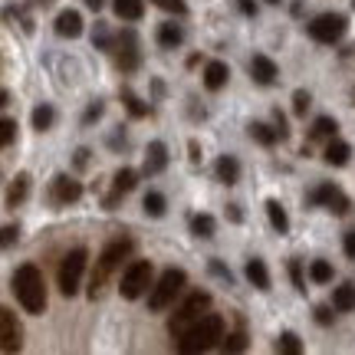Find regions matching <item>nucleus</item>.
<instances>
[{
	"instance_id": "nucleus-1",
	"label": "nucleus",
	"mask_w": 355,
	"mask_h": 355,
	"mask_svg": "<svg viewBox=\"0 0 355 355\" xmlns=\"http://www.w3.org/2000/svg\"><path fill=\"white\" fill-rule=\"evenodd\" d=\"M13 293H17V303L24 306L26 313L40 316L46 309V283H43V273L40 266L24 263L17 273H13Z\"/></svg>"
},
{
	"instance_id": "nucleus-2",
	"label": "nucleus",
	"mask_w": 355,
	"mask_h": 355,
	"mask_svg": "<svg viewBox=\"0 0 355 355\" xmlns=\"http://www.w3.org/2000/svg\"><path fill=\"white\" fill-rule=\"evenodd\" d=\"M220 339H224V319L217 316V313H204V316L178 339V352H184V355L207 352V349L220 345Z\"/></svg>"
},
{
	"instance_id": "nucleus-3",
	"label": "nucleus",
	"mask_w": 355,
	"mask_h": 355,
	"mask_svg": "<svg viewBox=\"0 0 355 355\" xmlns=\"http://www.w3.org/2000/svg\"><path fill=\"white\" fill-rule=\"evenodd\" d=\"M135 250V241L132 237H115L105 250L99 254V260H96V273H92V279H89V300H96V296H102V286H105V279L112 277V270L122 260H125L128 254Z\"/></svg>"
},
{
	"instance_id": "nucleus-4",
	"label": "nucleus",
	"mask_w": 355,
	"mask_h": 355,
	"mask_svg": "<svg viewBox=\"0 0 355 355\" xmlns=\"http://www.w3.org/2000/svg\"><path fill=\"white\" fill-rule=\"evenodd\" d=\"M184 283H188V273L181 266H168L165 273L158 277V283L148 290V309L152 313H165L168 306H175V300L184 290Z\"/></svg>"
},
{
	"instance_id": "nucleus-5",
	"label": "nucleus",
	"mask_w": 355,
	"mask_h": 355,
	"mask_svg": "<svg viewBox=\"0 0 355 355\" xmlns=\"http://www.w3.org/2000/svg\"><path fill=\"white\" fill-rule=\"evenodd\" d=\"M207 306H211V293H201V290L191 293L188 300L175 309V316L168 319V332H171L175 339H181V336H184V332H188L191 326L204 316V309H207Z\"/></svg>"
},
{
	"instance_id": "nucleus-6",
	"label": "nucleus",
	"mask_w": 355,
	"mask_h": 355,
	"mask_svg": "<svg viewBox=\"0 0 355 355\" xmlns=\"http://www.w3.org/2000/svg\"><path fill=\"white\" fill-rule=\"evenodd\" d=\"M152 279H155L152 260H132V263L125 266V273H122V283H119L122 300H139V296H145V293L155 286Z\"/></svg>"
},
{
	"instance_id": "nucleus-7",
	"label": "nucleus",
	"mask_w": 355,
	"mask_h": 355,
	"mask_svg": "<svg viewBox=\"0 0 355 355\" xmlns=\"http://www.w3.org/2000/svg\"><path fill=\"white\" fill-rule=\"evenodd\" d=\"M86 260H89V254L83 250V247H76V250H69V254L63 257L60 273H56V279H60V293H63V296H76L79 293V279H83Z\"/></svg>"
},
{
	"instance_id": "nucleus-8",
	"label": "nucleus",
	"mask_w": 355,
	"mask_h": 355,
	"mask_svg": "<svg viewBox=\"0 0 355 355\" xmlns=\"http://www.w3.org/2000/svg\"><path fill=\"white\" fill-rule=\"evenodd\" d=\"M306 30H309V37L316 40V43H326V46H332V43H339V40L345 37L349 24H345L343 13H319V17L309 26H306Z\"/></svg>"
},
{
	"instance_id": "nucleus-9",
	"label": "nucleus",
	"mask_w": 355,
	"mask_h": 355,
	"mask_svg": "<svg viewBox=\"0 0 355 355\" xmlns=\"http://www.w3.org/2000/svg\"><path fill=\"white\" fill-rule=\"evenodd\" d=\"M309 204H319V207H326V211H332L336 217H343V214H349V198H345V191L343 188H336V184H319L313 194H309Z\"/></svg>"
},
{
	"instance_id": "nucleus-10",
	"label": "nucleus",
	"mask_w": 355,
	"mask_h": 355,
	"mask_svg": "<svg viewBox=\"0 0 355 355\" xmlns=\"http://www.w3.org/2000/svg\"><path fill=\"white\" fill-rule=\"evenodd\" d=\"M115 63L122 73H132L135 66L141 63V53H139V37L132 30H122L119 40H115Z\"/></svg>"
},
{
	"instance_id": "nucleus-11",
	"label": "nucleus",
	"mask_w": 355,
	"mask_h": 355,
	"mask_svg": "<svg viewBox=\"0 0 355 355\" xmlns=\"http://www.w3.org/2000/svg\"><path fill=\"white\" fill-rule=\"evenodd\" d=\"M83 198V184L79 181H73L69 175H56L50 181V201L56 204V207H66V204H73Z\"/></svg>"
},
{
	"instance_id": "nucleus-12",
	"label": "nucleus",
	"mask_w": 355,
	"mask_h": 355,
	"mask_svg": "<svg viewBox=\"0 0 355 355\" xmlns=\"http://www.w3.org/2000/svg\"><path fill=\"white\" fill-rule=\"evenodd\" d=\"M20 336H24V329H20V322L13 316V309H0V349L3 352H17L20 343H24Z\"/></svg>"
},
{
	"instance_id": "nucleus-13",
	"label": "nucleus",
	"mask_w": 355,
	"mask_h": 355,
	"mask_svg": "<svg viewBox=\"0 0 355 355\" xmlns=\"http://www.w3.org/2000/svg\"><path fill=\"white\" fill-rule=\"evenodd\" d=\"M168 168V145L165 141H152L148 152H145V162H141V175H162Z\"/></svg>"
},
{
	"instance_id": "nucleus-14",
	"label": "nucleus",
	"mask_w": 355,
	"mask_h": 355,
	"mask_svg": "<svg viewBox=\"0 0 355 355\" xmlns=\"http://www.w3.org/2000/svg\"><path fill=\"white\" fill-rule=\"evenodd\" d=\"M250 76H254L260 86H273V83H277V76H279V69H277V63H273L270 56L257 53L254 60H250Z\"/></svg>"
},
{
	"instance_id": "nucleus-15",
	"label": "nucleus",
	"mask_w": 355,
	"mask_h": 355,
	"mask_svg": "<svg viewBox=\"0 0 355 355\" xmlns=\"http://www.w3.org/2000/svg\"><path fill=\"white\" fill-rule=\"evenodd\" d=\"M135 184H139V171H135V168H119L112 178V198H105V207H112L115 198H119V194H128Z\"/></svg>"
},
{
	"instance_id": "nucleus-16",
	"label": "nucleus",
	"mask_w": 355,
	"mask_h": 355,
	"mask_svg": "<svg viewBox=\"0 0 355 355\" xmlns=\"http://www.w3.org/2000/svg\"><path fill=\"white\" fill-rule=\"evenodd\" d=\"M230 79V69L224 60H211V63L204 66V86L211 89V92H217V89H224Z\"/></svg>"
},
{
	"instance_id": "nucleus-17",
	"label": "nucleus",
	"mask_w": 355,
	"mask_h": 355,
	"mask_svg": "<svg viewBox=\"0 0 355 355\" xmlns=\"http://www.w3.org/2000/svg\"><path fill=\"white\" fill-rule=\"evenodd\" d=\"M214 171H217V181H220V184H227V188L241 181V162H237L234 155H220V158H217V165H214Z\"/></svg>"
},
{
	"instance_id": "nucleus-18",
	"label": "nucleus",
	"mask_w": 355,
	"mask_h": 355,
	"mask_svg": "<svg viewBox=\"0 0 355 355\" xmlns=\"http://www.w3.org/2000/svg\"><path fill=\"white\" fill-rule=\"evenodd\" d=\"M181 43H184V30H181V24L168 20V24L158 26V46H162V50H178Z\"/></svg>"
},
{
	"instance_id": "nucleus-19",
	"label": "nucleus",
	"mask_w": 355,
	"mask_h": 355,
	"mask_svg": "<svg viewBox=\"0 0 355 355\" xmlns=\"http://www.w3.org/2000/svg\"><path fill=\"white\" fill-rule=\"evenodd\" d=\"M56 33H60V37L76 40L79 33H83V17H79V10H63L60 13V17H56Z\"/></svg>"
},
{
	"instance_id": "nucleus-20",
	"label": "nucleus",
	"mask_w": 355,
	"mask_h": 355,
	"mask_svg": "<svg viewBox=\"0 0 355 355\" xmlns=\"http://www.w3.org/2000/svg\"><path fill=\"white\" fill-rule=\"evenodd\" d=\"M119 99H122V105L128 109V115H132V119H145V115L152 112V109H148V102H141L139 96H135V89H132V86L119 89Z\"/></svg>"
},
{
	"instance_id": "nucleus-21",
	"label": "nucleus",
	"mask_w": 355,
	"mask_h": 355,
	"mask_svg": "<svg viewBox=\"0 0 355 355\" xmlns=\"http://www.w3.org/2000/svg\"><path fill=\"white\" fill-rule=\"evenodd\" d=\"M26 194H30V175L20 171V175L10 181V188H7V207H20L26 201Z\"/></svg>"
},
{
	"instance_id": "nucleus-22",
	"label": "nucleus",
	"mask_w": 355,
	"mask_h": 355,
	"mask_svg": "<svg viewBox=\"0 0 355 355\" xmlns=\"http://www.w3.org/2000/svg\"><path fill=\"white\" fill-rule=\"evenodd\" d=\"M247 279H250V286H257V290H270V270H266V263L260 257L247 260Z\"/></svg>"
},
{
	"instance_id": "nucleus-23",
	"label": "nucleus",
	"mask_w": 355,
	"mask_h": 355,
	"mask_svg": "<svg viewBox=\"0 0 355 355\" xmlns=\"http://www.w3.org/2000/svg\"><path fill=\"white\" fill-rule=\"evenodd\" d=\"M349 155H352V148H349L345 141L329 139V145H326V152H322V158H326V165L343 168V165H349Z\"/></svg>"
},
{
	"instance_id": "nucleus-24",
	"label": "nucleus",
	"mask_w": 355,
	"mask_h": 355,
	"mask_svg": "<svg viewBox=\"0 0 355 355\" xmlns=\"http://www.w3.org/2000/svg\"><path fill=\"white\" fill-rule=\"evenodd\" d=\"M266 217H270V224H273L277 234H290V217H286V211H283V204L277 198L266 201Z\"/></svg>"
},
{
	"instance_id": "nucleus-25",
	"label": "nucleus",
	"mask_w": 355,
	"mask_h": 355,
	"mask_svg": "<svg viewBox=\"0 0 355 355\" xmlns=\"http://www.w3.org/2000/svg\"><path fill=\"white\" fill-rule=\"evenodd\" d=\"M247 135L254 141H260V145H277V139H279V132H277V125H266V122H250L247 125Z\"/></svg>"
},
{
	"instance_id": "nucleus-26",
	"label": "nucleus",
	"mask_w": 355,
	"mask_h": 355,
	"mask_svg": "<svg viewBox=\"0 0 355 355\" xmlns=\"http://www.w3.org/2000/svg\"><path fill=\"white\" fill-rule=\"evenodd\" d=\"M332 306H336L339 313H352L355 309V283L336 286V293H332Z\"/></svg>"
},
{
	"instance_id": "nucleus-27",
	"label": "nucleus",
	"mask_w": 355,
	"mask_h": 355,
	"mask_svg": "<svg viewBox=\"0 0 355 355\" xmlns=\"http://www.w3.org/2000/svg\"><path fill=\"white\" fill-rule=\"evenodd\" d=\"M336 128H339V122L332 119V115H319L316 122H313V128H309V139H336Z\"/></svg>"
},
{
	"instance_id": "nucleus-28",
	"label": "nucleus",
	"mask_w": 355,
	"mask_h": 355,
	"mask_svg": "<svg viewBox=\"0 0 355 355\" xmlns=\"http://www.w3.org/2000/svg\"><path fill=\"white\" fill-rule=\"evenodd\" d=\"M112 7L122 20H141V13H145V3H141V0H112Z\"/></svg>"
},
{
	"instance_id": "nucleus-29",
	"label": "nucleus",
	"mask_w": 355,
	"mask_h": 355,
	"mask_svg": "<svg viewBox=\"0 0 355 355\" xmlns=\"http://www.w3.org/2000/svg\"><path fill=\"white\" fill-rule=\"evenodd\" d=\"M141 207H145V214L148 217H165L168 201H165V194H162V191H148V194H145V201H141Z\"/></svg>"
},
{
	"instance_id": "nucleus-30",
	"label": "nucleus",
	"mask_w": 355,
	"mask_h": 355,
	"mask_svg": "<svg viewBox=\"0 0 355 355\" xmlns=\"http://www.w3.org/2000/svg\"><path fill=\"white\" fill-rule=\"evenodd\" d=\"M30 119H33V128H37V132H46V128H53V122H56V109L43 102V105H37V109H33V115H30Z\"/></svg>"
},
{
	"instance_id": "nucleus-31",
	"label": "nucleus",
	"mask_w": 355,
	"mask_h": 355,
	"mask_svg": "<svg viewBox=\"0 0 355 355\" xmlns=\"http://www.w3.org/2000/svg\"><path fill=\"white\" fill-rule=\"evenodd\" d=\"M273 349L283 352V355H300L303 352V343H300V336H296V332H283L277 343H273Z\"/></svg>"
},
{
	"instance_id": "nucleus-32",
	"label": "nucleus",
	"mask_w": 355,
	"mask_h": 355,
	"mask_svg": "<svg viewBox=\"0 0 355 355\" xmlns=\"http://www.w3.org/2000/svg\"><path fill=\"white\" fill-rule=\"evenodd\" d=\"M214 217L211 214H194L191 217V230H194V237H204V241H207V237H214Z\"/></svg>"
},
{
	"instance_id": "nucleus-33",
	"label": "nucleus",
	"mask_w": 355,
	"mask_h": 355,
	"mask_svg": "<svg viewBox=\"0 0 355 355\" xmlns=\"http://www.w3.org/2000/svg\"><path fill=\"white\" fill-rule=\"evenodd\" d=\"M309 279L319 283V286H322V283H332V263L329 260H313V263H309Z\"/></svg>"
},
{
	"instance_id": "nucleus-34",
	"label": "nucleus",
	"mask_w": 355,
	"mask_h": 355,
	"mask_svg": "<svg viewBox=\"0 0 355 355\" xmlns=\"http://www.w3.org/2000/svg\"><path fill=\"white\" fill-rule=\"evenodd\" d=\"M220 349H224V352H243V349H247V336H243L241 329L227 332V336L220 339Z\"/></svg>"
},
{
	"instance_id": "nucleus-35",
	"label": "nucleus",
	"mask_w": 355,
	"mask_h": 355,
	"mask_svg": "<svg viewBox=\"0 0 355 355\" xmlns=\"http://www.w3.org/2000/svg\"><path fill=\"white\" fill-rule=\"evenodd\" d=\"M155 7H162V10L171 13V17H184V13H188V3H184V0H155Z\"/></svg>"
},
{
	"instance_id": "nucleus-36",
	"label": "nucleus",
	"mask_w": 355,
	"mask_h": 355,
	"mask_svg": "<svg viewBox=\"0 0 355 355\" xmlns=\"http://www.w3.org/2000/svg\"><path fill=\"white\" fill-rule=\"evenodd\" d=\"M290 277H293V286H296V293H306V279H303V263H300V260H290Z\"/></svg>"
},
{
	"instance_id": "nucleus-37",
	"label": "nucleus",
	"mask_w": 355,
	"mask_h": 355,
	"mask_svg": "<svg viewBox=\"0 0 355 355\" xmlns=\"http://www.w3.org/2000/svg\"><path fill=\"white\" fill-rule=\"evenodd\" d=\"M306 109H309V92H306V89H296V92H293V112L306 115Z\"/></svg>"
},
{
	"instance_id": "nucleus-38",
	"label": "nucleus",
	"mask_w": 355,
	"mask_h": 355,
	"mask_svg": "<svg viewBox=\"0 0 355 355\" xmlns=\"http://www.w3.org/2000/svg\"><path fill=\"white\" fill-rule=\"evenodd\" d=\"M92 43H96V46H99V50H112V43H109V30H105V26H96V33H92Z\"/></svg>"
},
{
	"instance_id": "nucleus-39",
	"label": "nucleus",
	"mask_w": 355,
	"mask_h": 355,
	"mask_svg": "<svg viewBox=\"0 0 355 355\" xmlns=\"http://www.w3.org/2000/svg\"><path fill=\"white\" fill-rule=\"evenodd\" d=\"M3 148H10L13 145V139H17V122H13V119H3Z\"/></svg>"
},
{
	"instance_id": "nucleus-40",
	"label": "nucleus",
	"mask_w": 355,
	"mask_h": 355,
	"mask_svg": "<svg viewBox=\"0 0 355 355\" xmlns=\"http://www.w3.org/2000/svg\"><path fill=\"white\" fill-rule=\"evenodd\" d=\"M211 273H214V277H220L224 283H227V286L234 283V273H230V270H227L224 263H220V260H211Z\"/></svg>"
},
{
	"instance_id": "nucleus-41",
	"label": "nucleus",
	"mask_w": 355,
	"mask_h": 355,
	"mask_svg": "<svg viewBox=\"0 0 355 355\" xmlns=\"http://www.w3.org/2000/svg\"><path fill=\"white\" fill-rule=\"evenodd\" d=\"M102 115V102L96 99V102H89V109H86V115H83V125H92L96 119Z\"/></svg>"
},
{
	"instance_id": "nucleus-42",
	"label": "nucleus",
	"mask_w": 355,
	"mask_h": 355,
	"mask_svg": "<svg viewBox=\"0 0 355 355\" xmlns=\"http://www.w3.org/2000/svg\"><path fill=\"white\" fill-rule=\"evenodd\" d=\"M273 125H277V132H279V141L290 135V128H286V115L279 112V109H273Z\"/></svg>"
},
{
	"instance_id": "nucleus-43",
	"label": "nucleus",
	"mask_w": 355,
	"mask_h": 355,
	"mask_svg": "<svg viewBox=\"0 0 355 355\" xmlns=\"http://www.w3.org/2000/svg\"><path fill=\"white\" fill-rule=\"evenodd\" d=\"M343 250H345V257H349V260H355V230H345Z\"/></svg>"
},
{
	"instance_id": "nucleus-44",
	"label": "nucleus",
	"mask_w": 355,
	"mask_h": 355,
	"mask_svg": "<svg viewBox=\"0 0 355 355\" xmlns=\"http://www.w3.org/2000/svg\"><path fill=\"white\" fill-rule=\"evenodd\" d=\"M316 322H322V326H329V322H332V309H329V306H316Z\"/></svg>"
},
{
	"instance_id": "nucleus-45",
	"label": "nucleus",
	"mask_w": 355,
	"mask_h": 355,
	"mask_svg": "<svg viewBox=\"0 0 355 355\" xmlns=\"http://www.w3.org/2000/svg\"><path fill=\"white\" fill-rule=\"evenodd\" d=\"M17 234H20V230L13 227V224H7V227H3V247H10V243L17 241Z\"/></svg>"
},
{
	"instance_id": "nucleus-46",
	"label": "nucleus",
	"mask_w": 355,
	"mask_h": 355,
	"mask_svg": "<svg viewBox=\"0 0 355 355\" xmlns=\"http://www.w3.org/2000/svg\"><path fill=\"white\" fill-rule=\"evenodd\" d=\"M237 7H241L247 17H254V13H257V3H254V0H237Z\"/></svg>"
},
{
	"instance_id": "nucleus-47",
	"label": "nucleus",
	"mask_w": 355,
	"mask_h": 355,
	"mask_svg": "<svg viewBox=\"0 0 355 355\" xmlns=\"http://www.w3.org/2000/svg\"><path fill=\"white\" fill-rule=\"evenodd\" d=\"M227 214H230V220H234V224H241V220H243V214H241V207H237V204H227Z\"/></svg>"
},
{
	"instance_id": "nucleus-48",
	"label": "nucleus",
	"mask_w": 355,
	"mask_h": 355,
	"mask_svg": "<svg viewBox=\"0 0 355 355\" xmlns=\"http://www.w3.org/2000/svg\"><path fill=\"white\" fill-rule=\"evenodd\" d=\"M76 165H79V168L89 165V148H79V152H76Z\"/></svg>"
},
{
	"instance_id": "nucleus-49",
	"label": "nucleus",
	"mask_w": 355,
	"mask_h": 355,
	"mask_svg": "<svg viewBox=\"0 0 355 355\" xmlns=\"http://www.w3.org/2000/svg\"><path fill=\"white\" fill-rule=\"evenodd\" d=\"M188 148H191V162H201V148H198V141L191 139V141H188Z\"/></svg>"
},
{
	"instance_id": "nucleus-50",
	"label": "nucleus",
	"mask_w": 355,
	"mask_h": 355,
	"mask_svg": "<svg viewBox=\"0 0 355 355\" xmlns=\"http://www.w3.org/2000/svg\"><path fill=\"white\" fill-rule=\"evenodd\" d=\"M102 3H105V0H86V7H89V10H99Z\"/></svg>"
},
{
	"instance_id": "nucleus-51",
	"label": "nucleus",
	"mask_w": 355,
	"mask_h": 355,
	"mask_svg": "<svg viewBox=\"0 0 355 355\" xmlns=\"http://www.w3.org/2000/svg\"><path fill=\"white\" fill-rule=\"evenodd\" d=\"M37 3H43V7H46V3H50V0H37Z\"/></svg>"
},
{
	"instance_id": "nucleus-52",
	"label": "nucleus",
	"mask_w": 355,
	"mask_h": 355,
	"mask_svg": "<svg viewBox=\"0 0 355 355\" xmlns=\"http://www.w3.org/2000/svg\"><path fill=\"white\" fill-rule=\"evenodd\" d=\"M352 105H355V89H352Z\"/></svg>"
},
{
	"instance_id": "nucleus-53",
	"label": "nucleus",
	"mask_w": 355,
	"mask_h": 355,
	"mask_svg": "<svg viewBox=\"0 0 355 355\" xmlns=\"http://www.w3.org/2000/svg\"><path fill=\"white\" fill-rule=\"evenodd\" d=\"M266 3H279V0H266Z\"/></svg>"
},
{
	"instance_id": "nucleus-54",
	"label": "nucleus",
	"mask_w": 355,
	"mask_h": 355,
	"mask_svg": "<svg viewBox=\"0 0 355 355\" xmlns=\"http://www.w3.org/2000/svg\"><path fill=\"white\" fill-rule=\"evenodd\" d=\"M352 3H355V0H352Z\"/></svg>"
}]
</instances>
